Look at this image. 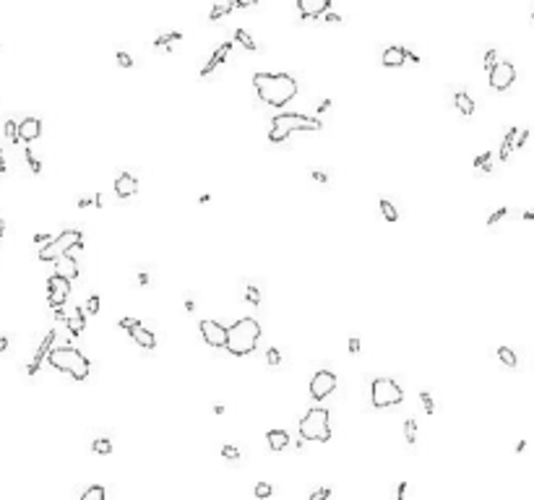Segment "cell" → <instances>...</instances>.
I'll use <instances>...</instances> for the list:
<instances>
[{"mask_svg": "<svg viewBox=\"0 0 534 500\" xmlns=\"http://www.w3.org/2000/svg\"><path fill=\"white\" fill-rule=\"evenodd\" d=\"M104 497H107V492H104L102 485H92V487L84 490V495H81V500H104Z\"/></svg>", "mask_w": 534, "mask_h": 500, "instance_id": "4316f807", "label": "cell"}, {"mask_svg": "<svg viewBox=\"0 0 534 500\" xmlns=\"http://www.w3.org/2000/svg\"><path fill=\"white\" fill-rule=\"evenodd\" d=\"M138 284H149V274H146V271L138 274Z\"/></svg>", "mask_w": 534, "mask_h": 500, "instance_id": "db71d44e", "label": "cell"}, {"mask_svg": "<svg viewBox=\"0 0 534 500\" xmlns=\"http://www.w3.org/2000/svg\"><path fill=\"white\" fill-rule=\"evenodd\" d=\"M6 349H8V339L0 336V352H6Z\"/></svg>", "mask_w": 534, "mask_h": 500, "instance_id": "11a10c76", "label": "cell"}, {"mask_svg": "<svg viewBox=\"0 0 534 500\" xmlns=\"http://www.w3.org/2000/svg\"><path fill=\"white\" fill-rule=\"evenodd\" d=\"M516 81V68L513 63H495V68L490 70V86L495 89V92H506L511 83Z\"/></svg>", "mask_w": 534, "mask_h": 500, "instance_id": "8fae6325", "label": "cell"}, {"mask_svg": "<svg viewBox=\"0 0 534 500\" xmlns=\"http://www.w3.org/2000/svg\"><path fill=\"white\" fill-rule=\"evenodd\" d=\"M92 448L97 451V453H112V443H110V438H97L94 443H92Z\"/></svg>", "mask_w": 534, "mask_h": 500, "instance_id": "4dcf8cb0", "label": "cell"}, {"mask_svg": "<svg viewBox=\"0 0 534 500\" xmlns=\"http://www.w3.org/2000/svg\"><path fill=\"white\" fill-rule=\"evenodd\" d=\"M258 339H261V323L256 318H240L227 328L224 349L235 357H245L258 347Z\"/></svg>", "mask_w": 534, "mask_h": 500, "instance_id": "7a4b0ae2", "label": "cell"}, {"mask_svg": "<svg viewBox=\"0 0 534 500\" xmlns=\"http://www.w3.org/2000/svg\"><path fill=\"white\" fill-rule=\"evenodd\" d=\"M253 492H256V497H258V500H266V497L271 495V485H269V482H258Z\"/></svg>", "mask_w": 534, "mask_h": 500, "instance_id": "74e56055", "label": "cell"}, {"mask_svg": "<svg viewBox=\"0 0 534 500\" xmlns=\"http://www.w3.org/2000/svg\"><path fill=\"white\" fill-rule=\"evenodd\" d=\"M310 177H313L315 183H321V185H326V183H328V175H323V172H318V170H313V172H310Z\"/></svg>", "mask_w": 534, "mask_h": 500, "instance_id": "bcb514c9", "label": "cell"}, {"mask_svg": "<svg viewBox=\"0 0 534 500\" xmlns=\"http://www.w3.org/2000/svg\"><path fill=\"white\" fill-rule=\"evenodd\" d=\"M474 167H479L482 172H490L492 167H490V151H485V154H479L477 159H474Z\"/></svg>", "mask_w": 534, "mask_h": 500, "instance_id": "e575fe53", "label": "cell"}, {"mask_svg": "<svg viewBox=\"0 0 534 500\" xmlns=\"http://www.w3.org/2000/svg\"><path fill=\"white\" fill-rule=\"evenodd\" d=\"M297 131H323V122L318 117H308V115H300V112L276 115L271 120V128H269V144H284Z\"/></svg>", "mask_w": 534, "mask_h": 500, "instance_id": "3957f363", "label": "cell"}, {"mask_svg": "<svg viewBox=\"0 0 534 500\" xmlns=\"http://www.w3.org/2000/svg\"><path fill=\"white\" fill-rule=\"evenodd\" d=\"M524 222H534V211H524Z\"/></svg>", "mask_w": 534, "mask_h": 500, "instance_id": "680465c9", "label": "cell"}, {"mask_svg": "<svg viewBox=\"0 0 534 500\" xmlns=\"http://www.w3.org/2000/svg\"><path fill=\"white\" fill-rule=\"evenodd\" d=\"M297 11L302 19H321L331 11V0H297Z\"/></svg>", "mask_w": 534, "mask_h": 500, "instance_id": "7c38bea8", "label": "cell"}, {"mask_svg": "<svg viewBox=\"0 0 534 500\" xmlns=\"http://www.w3.org/2000/svg\"><path fill=\"white\" fill-rule=\"evenodd\" d=\"M232 11V3H219V6H214L211 8V13H209V19L211 21H217V19H222V16H227Z\"/></svg>", "mask_w": 534, "mask_h": 500, "instance_id": "f546056e", "label": "cell"}, {"mask_svg": "<svg viewBox=\"0 0 534 500\" xmlns=\"http://www.w3.org/2000/svg\"><path fill=\"white\" fill-rule=\"evenodd\" d=\"M526 141H529V128H519L516 131V138H513V149H521Z\"/></svg>", "mask_w": 534, "mask_h": 500, "instance_id": "d590c367", "label": "cell"}, {"mask_svg": "<svg viewBox=\"0 0 534 500\" xmlns=\"http://www.w3.org/2000/svg\"><path fill=\"white\" fill-rule=\"evenodd\" d=\"M516 131L519 128H511L508 133H506V138H503V144H501V151H498V156L506 162L508 156H511V151H513V138H516Z\"/></svg>", "mask_w": 534, "mask_h": 500, "instance_id": "7402d4cb", "label": "cell"}, {"mask_svg": "<svg viewBox=\"0 0 534 500\" xmlns=\"http://www.w3.org/2000/svg\"><path fill=\"white\" fill-rule=\"evenodd\" d=\"M531 19H534V11H531Z\"/></svg>", "mask_w": 534, "mask_h": 500, "instance_id": "e7e4bbea", "label": "cell"}, {"mask_svg": "<svg viewBox=\"0 0 534 500\" xmlns=\"http://www.w3.org/2000/svg\"><path fill=\"white\" fill-rule=\"evenodd\" d=\"M378 206H381V214H383V219H386V222H391V224H394V222H399V211H396V206H394L391 201L381 198V203H378Z\"/></svg>", "mask_w": 534, "mask_h": 500, "instance_id": "603a6c76", "label": "cell"}, {"mask_svg": "<svg viewBox=\"0 0 534 500\" xmlns=\"http://www.w3.org/2000/svg\"><path fill=\"white\" fill-rule=\"evenodd\" d=\"M0 172H6V159H3V151H0Z\"/></svg>", "mask_w": 534, "mask_h": 500, "instance_id": "91938a15", "label": "cell"}, {"mask_svg": "<svg viewBox=\"0 0 534 500\" xmlns=\"http://www.w3.org/2000/svg\"><path fill=\"white\" fill-rule=\"evenodd\" d=\"M78 206H81V208H86V206H92V198H81V201H78Z\"/></svg>", "mask_w": 534, "mask_h": 500, "instance_id": "9f6ffc18", "label": "cell"}, {"mask_svg": "<svg viewBox=\"0 0 534 500\" xmlns=\"http://www.w3.org/2000/svg\"><path fill=\"white\" fill-rule=\"evenodd\" d=\"M300 438L302 440H318V443H326L331 438V422H328V412L315 406V409H308V414L300 420Z\"/></svg>", "mask_w": 534, "mask_h": 500, "instance_id": "5b68a950", "label": "cell"}, {"mask_svg": "<svg viewBox=\"0 0 534 500\" xmlns=\"http://www.w3.org/2000/svg\"><path fill=\"white\" fill-rule=\"evenodd\" d=\"M328 107H331V99H323V102L318 104V112H326Z\"/></svg>", "mask_w": 534, "mask_h": 500, "instance_id": "816d5d0a", "label": "cell"}, {"mask_svg": "<svg viewBox=\"0 0 534 500\" xmlns=\"http://www.w3.org/2000/svg\"><path fill=\"white\" fill-rule=\"evenodd\" d=\"M245 297H248L251 305H261V292H258V287H253V284L245 287Z\"/></svg>", "mask_w": 534, "mask_h": 500, "instance_id": "1f68e13d", "label": "cell"}, {"mask_svg": "<svg viewBox=\"0 0 534 500\" xmlns=\"http://www.w3.org/2000/svg\"><path fill=\"white\" fill-rule=\"evenodd\" d=\"M454 104L459 107V112H461L464 117H472V115H474V102H472V97H469L467 92H456V94H454Z\"/></svg>", "mask_w": 534, "mask_h": 500, "instance_id": "44dd1931", "label": "cell"}, {"mask_svg": "<svg viewBox=\"0 0 534 500\" xmlns=\"http://www.w3.org/2000/svg\"><path fill=\"white\" fill-rule=\"evenodd\" d=\"M498 357H501V362L508 365V367H516V362H519L511 347H501V349H498Z\"/></svg>", "mask_w": 534, "mask_h": 500, "instance_id": "83f0119b", "label": "cell"}, {"mask_svg": "<svg viewBox=\"0 0 534 500\" xmlns=\"http://www.w3.org/2000/svg\"><path fill=\"white\" fill-rule=\"evenodd\" d=\"M81 242H84V237H81V229H63L58 237H52V242L50 245H45V247H39V253H37V258L39 261H45V263H50V261H60L70 247H81Z\"/></svg>", "mask_w": 534, "mask_h": 500, "instance_id": "8992f818", "label": "cell"}, {"mask_svg": "<svg viewBox=\"0 0 534 500\" xmlns=\"http://www.w3.org/2000/svg\"><path fill=\"white\" fill-rule=\"evenodd\" d=\"M198 331H201L203 342H206L209 347H214V349H219V347L227 344V328H224L222 323L211 320V318H203V320L198 323Z\"/></svg>", "mask_w": 534, "mask_h": 500, "instance_id": "30bf717a", "label": "cell"}, {"mask_svg": "<svg viewBox=\"0 0 534 500\" xmlns=\"http://www.w3.org/2000/svg\"><path fill=\"white\" fill-rule=\"evenodd\" d=\"M222 456L229 458V461H237V458H240V451H237L235 445H222Z\"/></svg>", "mask_w": 534, "mask_h": 500, "instance_id": "b9f144b4", "label": "cell"}, {"mask_svg": "<svg viewBox=\"0 0 534 500\" xmlns=\"http://www.w3.org/2000/svg\"><path fill=\"white\" fill-rule=\"evenodd\" d=\"M55 318H58V320H65V313H63V308H58V310H55Z\"/></svg>", "mask_w": 534, "mask_h": 500, "instance_id": "6f0895ef", "label": "cell"}, {"mask_svg": "<svg viewBox=\"0 0 534 500\" xmlns=\"http://www.w3.org/2000/svg\"><path fill=\"white\" fill-rule=\"evenodd\" d=\"M404 438H406L409 445L417 443V422H415V417H409V420L404 422Z\"/></svg>", "mask_w": 534, "mask_h": 500, "instance_id": "484cf974", "label": "cell"}, {"mask_svg": "<svg viewBox=\"0 0 534 500\" xmlns=\"http://www.w3.org/2000/svg\"><path fill=\"white\" fill-rule=\"evenodd\" d=\"M229 50H232V42H224V45H219V47H217V52H214V55L209 58V63H206V65L201 68V78H206V76H211V73H214V70H217V68H219V65L224 63V58L229 55Z\"/></svg>", "mask_w": 534, "mask_h": 500, "instance_id": "e0dca14e", "label": "cell"}, {"mask_svg": "<svg viewBox=\"0 0 534 500\" xmlns=\"http://www.w3.org/2000/svg\"><path fill=\"white\" fill-rule=\"evenodd\" d=\"M47 302H50V308L52 310H58V308H63L65 305V300H68V295H70V281L63 276V274H52L50 279H47Z\"/></svg>", "mask_w": 534, "mask_h": 500, "instance_id": "9c48e42d", "label": "cell"}, {"mask_svg": "<svg viewBox=\"0 0 534 500\" xmlns=\"http://www.w3.org/2000/svg\"><path fill=\"white\" fill-rule=\"evenodd\" d=\"M47 362L55 370L68 372L73 381H86L92 370V362L86 360V354H81L76 347H52V352L47 354Z\"/></svg>", "mask_w": 534, "mask_h": 500, "instance_id": "277c9868", "label": "cell"}, {"mask_svg": "<svg viewBox=\"0 0 534 500\" xmlns=\"http://www.w3.org/2000/svg\"><path fill=\"white\" fill-rule=\"evenodd\" d=\"M39 136H42V120H39V117H26V120L19 122V141L31 144Z\"/></svg>", "mask_w": 534, "mask_h": 500, "instance_id": "4fadbf2b", "label": "cell"}, {"mask_svg": "<svg viewBox=\"0 0 534 500\" xmlns=\"http://www.w3.org/2000/svg\"><path fill=\"white\" fill-rule=\"evenodd\" d=\"M266 443L271 451H284L287 445H290V433L287 430H269L266 433Z\"/></svg>", "mask_w": 534, "mask_h": 500, "instance_id": "d6986e66", "label": "cell"}, {"mask_svg": "<svg viewBox=\"0 0 534 500\" xmlns=\"http://www.w3.org/2000/svg\"><path fill=\"white\" fill-rule=\"evenodd\" d=\"M383 65L386 68H399V65H404L406 63V50L401 47V45H391V47H386L383 50Z\"/></svg>", "mask_w": 534, "mask_h": 500, "instance_id": "ac0fdd59", "label": "cell"}, {"mask_svg": "<svg viewBox=\"0 0 534 500\" xmlns=\"http://www.w3.org/2000/svg\"><path fill=\"white\" fill-rule=\"evenodd\" d=\"M133 323H136L133 318H120V323H117V326H120V328H126V331H131V328H133Z\"/></svg>", "mask_w": 534, "mask_h": 500, "instance_id": "681fc988", "label": "cell"}, {"mask_svg": "<svg viewBox=\"0 0 534 500\" xmlns=\"http://www.w3.org/2000/svg\"><path fill=\"white\" fill-rule=\"evenodd\" d=\"M26 162H29V170H31L34 175L42 172V162H39V159L34 156V151H31V149H26Z\"/></svg>", "mask_w": 534, "mask_h": 500, "instance_id": "d6a6232c", "label": "cell"}, {"mask_svg": "<svg viewBox=\"0 0 534 500\" xmlns=\"http://www.w3.org/2000/svg\"><path fill=\"white\" fill-rule=\"evenodd\" d=\"M115 193H117V198H131V195H136L138 193V180L131 172H120L115 177Z\"/></svg>", "mask_w": 534, "mask_h": 500, "instance_id": "9a60e30c", "label": "cell"}, {"mask_svg": "<svg viewBox=\"0 0 534 500\" xmlns=\"http://www.w3.org/2000/svg\"><path fill=\"white\" fill-rule=\"evenodd\" d=\"M6 138L11 144H19V122L16 120H6Z\"/></svg>", "mask_w": 534, "mask_h": 500, "instance_id": "f1b7e54d", "label": "cell"}, {"mask_svg": "<svg viewBox=\"0 0 534 500\" xmlns=\"http://www.w3.org/2000/svg\"><path fill=\"white\" fill-rule=\"evenodd\" d=\"M328 497H331V487H321V490L310 492L308 500H328Z\"/></svg>", "mask_w": 534, "mask_h": 500, "instance_id": "60d3db41", "label": "cell"}, {"mask_svg": "<svg viewBox=\"0 0 534 500\" xmlns=\"http://www.w3.org/2000/svg\"><path fill=\"white\" fill-rule=\"evenodd\" d=\"M52 344H55V331H50L47 336L42 339V344L37 347V354H34V360L29 362V367H26V372L29 375H37V370H39V365H42V360L52 352Z\"/></svg>", "mask_w": 534, "mask_h": 500, "instance_id": "5bb4252c", "label": "cell"}, {"mask_svg": "<svg viewBox=\"0 0 534 500\" xmlns=\"http://www.w3.org/2000/svg\"><path fill=\"white\" fill-rule=\"evenodd\" d=\"M65 323H68V333H70V336H78V333L86 328V313L81 310V308H76V313L70 318H65Z\"/></svg>", "mask_w": 534, "mask_h": 500, "instance_id": "ffe728a7", "label": "cell"}, {"mask_svg": "<svg viewBox=\"0 0 534 500\" xmlns=\"http://www.w3.org/2000/svg\"><path fill=\"white\" fill-rule=\"evenodd\" d=\"M92 206H97V208H99V206H102V193H97V195H94V198H92Z\"/></svg>", "mask_w": 534, "mask_h": 500, "instance_id": "f5cc1de1", "label": "cell"}, {"mask_svg": "<svg viewBox=\"0 0 534 500\" xmlns=\"http://www.w3.org/2000/svg\"><path fill=\"white\" fill-rule=\"evenodd\" d=\"M495 63H498V52H495V50H487V52H485V68H487V73L495 68Z\"/></svg>", "mask_w": 534, "mask_h": 500, "instance_id": "ab89813d", "label": "cell"}, {"mask_svg": "<svg viewBox=\"0 0 534 500\" xmlns=\"http://www.w3.org/2000/svg\"><path fill=\"white\" fill-rule=\"evenodd\" d=\"M84 313H89V315H97V313H99V295H92V297L86 300Z\"/></svg>", "mask_w": 534, "mask_h": 500, "instance_id": "8d00e7d4", "label": "cell"}, {"mask_svg": "<svg viewBox=\"0 0 534 500\" xmlns=\"http://www.w3.org/2000/svg\"><path fill=\"white\" fill-rule=\"evenodd\" d=\"M349 352L352 354H360V339L357 336H349Z\"/></svg>", "mask_w": 534, "mask_h": 500, "instance_id": "c3c4849f", "label": "cell"}, {"mask_svg": "<svg viewBox=\"0 0 534 500\" xmlns=\"http://www.w3.org/2000/svg\"><path fill=\"white\" fill-rule=\"evenodd\" d=\"M128 333H131V339H133L141 349H149V352H151V349L156 347V336H154V333H151L146 326H141L138 320L133 323V328H131Z\"/></svg>", "mask_w": 534, "mask_h": 500, "instance_id": "2e32d148", "label": "cell"}, {"mask_svg": "<svg viewBox=\"0 0 534 500\" xmlns=\"http://www.w3.org/2000/svg\"><path fill=\"white\" fill-rule=\"evenodd\" d=\"M3 232H6V222L0 219V237H3Z\"/></svg>", "mask_w": 534, "mask_h": 500, "instance_id": "be15d7a7", "label": "cell"}, {"mask_svg": "<svg viewBox=\"0 0 534 500\" xmlns=\"http://www.w3.org/2000/svg\"><path fill=\"white\" fill-rule=\"evenodd\" d=\"M524 448H526V440H519V443H516V451H519V453H521V451H524Z\"/></svg>", "mask_w": 534, "mask_h": 500, "instance_id": "6125c7cd", "label": "cell"}, {"mask_svg": "<svg viewBox=\"0 0 534 500\" xmlns=\"http://www.w3.org/2000/svg\"><path fill=\"white\" fill-rule=\"evenodd\" d=\"M117 65H120V68H133V58H131L128 52L120 50V52H117Z\"/></svg>", "mask_w": 534, "mask_h": 500, "instance_id": "7bdbcfd3", "label": "cell"}, {"mask_svg": "<svg viewBox=\"0 0 534 500\" xmlns=\"http://www.w3.org/2000/svg\"><path fill=\"white\" fill-rule=\"evenodd\" d=\"M406 490H409V485H406V482H399V487H396V500H404V497H406Z\"/></svg>", "mask_w": 534, "mask_h": 500, "instance_id": "7dc6e473", "label": "cell"}, {"mask_svg": "<svg viewBox=\"0 0 534 500\" xmlns=\"http://www.w3.org/2000/svg\"><path fill=\"white\" fill-rule=\"evenodd\" d=\"M235 39L240 42V45H242L245 50H251V52H256V50H258V45L253 42V37H251L248 31H245V29H237V31H235Z\"/></svg>", "mask_w": 534, "mask_h": 500, "instance_id": "d4e9b609", "label": "cell"}, {"mask_svg": "<svg viewBox=\"0 0 534 500\" xmlns=\"http://www.w3.org/2000/svg\"><path fill=\"white\" fill-rule=\"evenodd\" d=\"M420 401H422V406H425V412H428V414H433V412H435V404H433V396H430L428 391H420Z\"/></svg>", "mask_w": 534, "mask_h": 500, "instance_id": "f35d334b", "label": "cell"}, {"mask_svg": "<svg viewBox=\"0 0 534 500\" xmlns=\"http://www.w3.org/2000/svg\"><path fill=\"white\" fill-rule=\"evenodd\" d=\"M177 39H183V34H180V31L159 34V37H156V42H154V47H159V50H170V42H177Z\"/></svg>", "mask_w": 534, "mask_h": 500, "instance_id": "cb8c5ba5", "label": "cell"}, {"mask_svg": "<svg viewBox=\"0 0 534 500\" xmlns=\"http://www.w3.org/2000/svg\"><path fill=\"white\" fill-rule=\"evenodd\" d=\"M266 362H269V365H279V362H281V354H279V349H274V347H271V349L266 352Z\"/></svg>", "mask_w": 534, "mask_h": 500, "instance_id": "ee69618b", "label": "cell"}, {"mask_svg": "<svg viewBox=\"0 0 534 500\" xmlns=\"http://www.w3.org/2000/svg\"><path fill=\"white\" fill-rule=\"evenodd\" d=\"M193 308H195V302H193V300H185V310H188V313H190V310H193Z\"/></svg>", "mask_w": 534, "mask_h": 500, "instance_id": "94428289", "label": "cell"}, {"mask_svg": "<svg viewBox=\"0 0 534 500\" xmlns=\"http://www.w3.org/2000/svg\"><path fill=\"white\" fill-rule=\"evenodd\" d=\"M406 63H420V55H415L412 50H406Z\"/></svg>", "mask_w": 534, "mask_h": 500, "instance_id": "f907efd6", "label": "cell"}, {"mask_svg": "<svg viewBox=\"0 0 534 500\" xmlns=\"http://www.w3.org/2000/svg\"><path fill=\"white\" fill-rule=\"evenodd\" d=\"M253 86H256L258 99L271 107H284L297 94V81L290 73H263L261 70L253 76Z\"/></svg>", "mask_w": 534, "mask_h": 500, "instance_id": "6da1fadb", "label": "cell"}, {"mask_svg": "<svg viewBox=\"0 0 534 500\" xmlns=\"http://www.w3.org/2000/svg\"><path fill=\"white\" fill-rule=\"evenodd\" d=\"M508 217V208H498V211H492L490 217H487V227H495L498 222H503Z\"/></svg>", "mask_w": 534, "mask_h": 500, "instance_id": "836d02e7", "label": "cell"}, {"mask_svg": "<svg viewBox=\"0 0 534 500\" xmlns=\"http://www.w3.org/2000/svg\"><path fill=\"white\" fill-rule=\"evenodd\" d=\"M404 401V391L394 378H373L370 383V404L376 409H386V406H396Z\"/></svg>", "mask_w": 534, "mask_h": 500, "instance_id": "52a82bcc", "label": "cell"}, {"mask_svg": "<svg viewBox=\"0 0 534 500\" xmlns=\"http://www.w3.org/2000/svg\"><path fill=\"white\" fill-rule=\"evenodd\" d=\"M321 19H323V21H328V24H342V16H339V13H331V11L323 13Z\"/></svg>", "mask_w": 534, "mask_h": 500, "instance_id": "f6af8a7d", "label": "cell"}, {"mask_svg": "<svg viewBox=\"0 0 534 500\" xmlns=\"http://www.w3.org/2000/svg\"><path fill=\"white\" fill-rule=\"evenodd\" d=\"M334 388H336V375L331 370H318L313 378H310V383H308L310 399H315V401L328 399V396L334 394Z\"/></svg>", "mask_w": 534, "mask_h": 500, "instance_id": "ba28073f", "label": "cell"}]
</instances>
